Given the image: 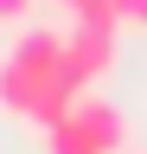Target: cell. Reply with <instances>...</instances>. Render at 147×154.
Instances as JSON below:
<instances>
[{
  "instance_id": "1",
  "label": "cell",
  "mask_w": 147,
  "mask_h": 154,
  "mask_svg": "<svg viewBox=\"0 0 147 154\" xmlns=\"http://www.w3.org/2000/svg\"><path fill=\"white\" fill-rule=\"evenodd\" d=\"M77 96H90V84L64 64V32L51 26H19L7 58H0V109L13 122H39L45 135L77 109Z\"/></svg>"
},
{
  "instance_id": "2",
  "label": "cell",
  "mask_w": 147,
  "mask_h": 154,
  "mask_svg": "<svg viewBox=\"0 0 147 154\" xmlns=\"http://www.w3.org/2000/svg\"><path fill=\"white\" fill-rule=\"evenodd\" d=\"M45 148L51 154H122L128 148V122H122L115 103H102V96H77V109L45 135Z\"/></svg>"
},
{
  "instance_id": "3",
  "label": "cell",
  "mask_w": 147,
  "mask_h": 154,
  "mask_svg": "<svg viewBox=\"0 0 147 154\" xmlns=\"http://www.w3.org/2000/svg\"><path fill=\"white\" fill-rule=\"evenodd\" d=\"M64 64L83 77V84H96V77L115 64V32L109 26H77L70 19V32H64Z\"/></svg>"
},
{
  "instance_id": "4",
  "label": "cell",
  "mask_w": 147,
  "mask_h": 154,
  "mask_svg": "<svg viewBox=\"0 0 147 154\" xmlns=\"http://www.w3.org/2000/svg\"><path fill=\"white\" fill-rule=\"evenodd\" d=\"M26 13H32V0H0V26H19Z\"/></svg>"
},
{
  "instance_id": "5",
  "label": "cell",
  "mask_w": 147,
  "mask_h": 154,
  "mask_svg": "<svg viewBox=\"0 0 147 154\" xmlns=\"http://www.w3.org/2000/svg\"><path fill=\"white\" fill-rule=\"evenodd\" d=\"M122 19H134V26H147V0H122Z\"/></svg>"
},
{
  "instance_id": "6",
  "label": "cell",
  "mask_w": 147,
  "mask_h": 154,
  "mask_svg": "<svg viewBox=\"0 0 147 154\" xmlns=\"http://www.w3.org/2000/svg\"><path fill=\"white\" fill-rule=\"evenodd\" d=\"M58 7H64V13H77V0H58Z\"/></svg>"
}]
</instances>
